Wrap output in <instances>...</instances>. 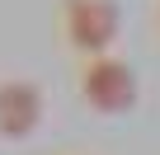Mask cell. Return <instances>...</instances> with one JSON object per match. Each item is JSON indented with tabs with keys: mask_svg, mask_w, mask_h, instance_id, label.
Listing matches in <instances>:
<instances>
[{
	"mask_svg": "<svg viewBox=\"0 0 160 155\" xmlns=\"http://www.w3.org/2000/svg\"><path fill=\"white\" fill-rule=\"evenodd\" d=\"M47 99L33 80H5L0 85V136L5 141H28L42 127Z\"/></svg>",
	"mask_w": 160,
	"mask_h": 155,
	"instance_id": "3",
	"label": "cell"
},
{
	"mask_svg": "<svg viewBox=\"0 0 160 155\" xmlns=\"http://www.w3.org/2000/svg\"><path fill=\"white\" fill-rule=\"evenodd\" d=\"M137 75H132V66L127 61H118V56H90L85 61V70H80V99H85L99 118H122V113H132L137 108Z\"/></svg>",
	"mask_w": 160,
	"mask_h": 155,
	"instance_id": "1",
	"label": "cell"
},
{
	"mask_svg": "<svg viewBox=\"0 0 160 155\" xmlns=\"http://www.w3.org/2000/svg\"><path fill=\"white\" fill-rule=\"evenodd\" d=\"M155 19H160V10H155Z\"/></svg>",
	"mask_w": 160,
	"mask_h": 155,
	"instance_id": "4",
	"label": "cell"
},
{
	"mask_svg": "<svg viewBox=\"0 0 160 155\" xmlns=\"http://www.w3.org/2000/svg\"><path fill=\"white\" fill-rule=\"evenodd\" d=\"M122 14L113 0H61V33L75 52L85 56H104L118 42Z\"/></svg>",
	"mask_w": 160,
	"mask_h": 155,
	"instance_id": "2",
	"label": "cell"
}]
</instances>
